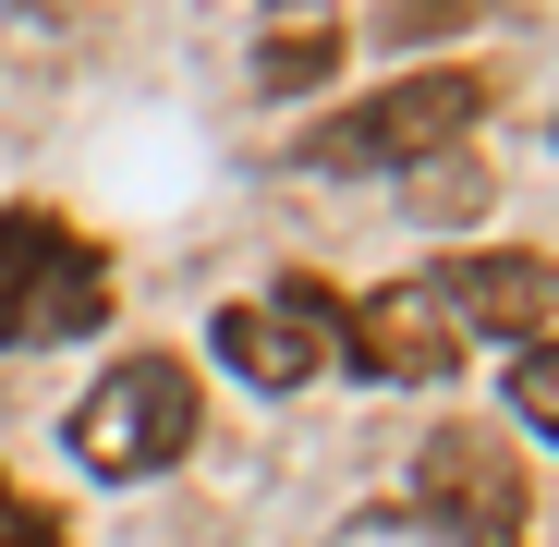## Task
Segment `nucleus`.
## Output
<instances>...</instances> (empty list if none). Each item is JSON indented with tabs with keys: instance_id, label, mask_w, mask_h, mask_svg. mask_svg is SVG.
<instances>
[{
	"instance_id": "423d86ee",
	"label": "nucleus",
	"mask_w": 559,
	"mask_h": 547,
	"mask_svg": "<svg viewBox=\"0 0 559 547\" xmlns=\"http://www.w3.org/2000/svg\"><path fill=\"white\" fill-rule=\"evenodd\" d=\"M219 365L243 390H305L317 365H341V293L329 281H293L267 305H231L219 317Z\"/></svg>"
},
{
	"instance_id": "6e6552de",
	"label": "nucleus",
	"mask_w": 559,
	"mask_h": 547,
	"mask_svg": "<svg viewBox=\"0 0 559 547\" xmlns=\"http://www.w3.org/2000/svg\"><path fill=\"white\" fill-rule=\"evenodd\" d=\"M329 61H341V25H329V13H293V25L255 49V85H317Z\"/></svg>"
},
{
	"instance_id": "7ed1b4c3",
	"label": "nucleus",
	"mask_w": 559,
	"mask_h": 547,
	"mask_svg": "<svg viewBox=\"0 0 559 547\" xmlns=\"http://www.w3.org/2000/svg\"><path fill=\"white\" fill-rule=\"evenodd\" d=\"M110 317V255L49 207H0V341H73Z\"/></svg>"
},
{
	"instance_id": "39448f33",
	"label": "nucleus",
	"mask_w": 559,
	"mask_h": 547,
	"mask_svg": "<svg viewBox=\"0 0 559 547\" xmlns=\"http://www.w3.org/2000/svg\"><path fill=\"white\" fill-rule=\"evenodd\" d=\"M341 365L378 378V390H438L450 365H462V329H450L438 281H390V293L341 305Z\"/></svg>"
},
{
	"instance_id": "f257e3e1",
	"label": "nucleus",
	"mask_w": 559,
	"mask_h": 547,
	"mask_svg": "<svg viewBox=\"0 0 559 547\" xmlns=\"http://www.w3.org/2000/svg\"><path fill=\"white\" fill-rule=\"evenodd\" d=\"M195 365H170V353H134L110 365L98 390L73 402V463L98 475V487H134V475H170L182 450H195Z\"/></svg>"
},
{
	"instance_id": "0eeeda50",
	"label": "nucleus",
	"mask_w": 559,
	"mask_h": 547,
	"mask_svg": "<svg viewBox=\"0 0 559 547\" xmlns=\"http://www.w3.org/2000/svg\"><path fill=\"white\" fill-rule=\"evenodd\" d=\"M438 305H450L462 341H475V329H487V341H547L559 267H547V255H511V243H499V255H450V267H438Z\"/></svg>"
},
{
	"instance_id": "f03ea898",
	"label": "nucleus",
	"mask_w": 559,
	"mask_h": 547,
	"mask_svg": "<svg viewBox=\"0 0 559 547\" xmlns=\"http://www.w3.org/2000/svg\"><path fill=\"white\" fill-rule=\"evenodd\" d=\"M487 122V73H414V85H378V98H353L341 122L305 134V170H414L438 146H462Z\"/></svg>"
},
{
	"instance_id": "9d476101",
	"label": "nucleus",
	"mask_w": 559,
	"mask_h": 547,
	"mask_svg": "<svg viewBox=\"0 0 559 547\" xmlns=\"http://www.w3.org/2000/svg\"><path fill=\"white\" fill-rule=\"evenodd\" d=\"M0 547H61V511H49V499H25L13 475H0Z\"/></svg>"
},
{
	"instance_id": "1a4fd4ad",
	"label": "nucleus",
	"mask_w": 559,
	"mask_h": 547,
	"mask_svg": "<svg viewBox=\"0 0 559 547\" xmlns=\"http://www.w3.org/2000/svg\"><path fill=\"white\" fill-rule=\"evenodd\" d=\"M511 414H523L535 438H559V341H523V365H511Z\"/></svg>"
},
{
	"instance_id": "20e7f679",
	"label": "nucleus",
	"mask_w": 559,
	"mask_h": 547,
	"mask_svg": "<svg viewBox=\"0 0 559 547\" xmlns=\"http://www.w3.org/2000/svg\"><path fill=\"white\" fill-rule=\"evenodd\" d=\"M414 499H426V523L450 547H523V511H535V487H523L499 426H438L426 463H414Z\"/></svg>"
}]
</instances>
